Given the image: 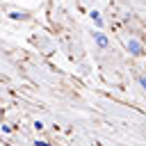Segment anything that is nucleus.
Segmentation results:
<instances>
[{"mask_svg": "<svg viewBox=\"0 0 146 146\" xmlns=\"http://www.w3.org/2000/svg\"><path fill=\"white\" fill-rule=\"evenodd\" d=\"M137 82H139V87L146 91V75H139V78H137Z\"/></svg>", "mask_w": 146, "mask_h": 146, "instance_id": "423d86ee", "label": "nucleus"}, {"mask_svg": "<svg viewBox=\"0 0 146 146\" xmlns=\"http://www.w3.org/2000/svg\"><path fill=\"white\" fill-rule=\"evenodd\" d=\"M11 21H27V11H9Z\"/></svg>", "mask_w": 146, "mask_h": 146, "instance_id": "20e7f679", "label": "nucleus"}, {"mask_svg": "<svg viewBox=\"0 0 146 146\" xmlns=\"http://www.w3.org/2000/svg\"><path fill=\"white\" fill-rule=\"evenodd\" d=\"M2 132H5V135H9V132H11V125H7V123H2Z\"/></svg>", "mask_w": 146, "mask_h": 146, "instance_id": "6e6552de", "label": "nucleus"}, {"mask_svg": "<svg viewBox=\"0 0 146 146\" xmlns=\"http://www.w3.org/2000/svg\"><path fill=\"white\" fill-rule=\"evenodd\" d=\"M32 125H34V130H36V132H41V130H43V128H46V123H43V121H41V119H36V121H34V123H32Z\"/></svg>", "mask_w": 146, "mask_h": 146, "instance_id": "39448f33", "label": "nucleus"}, {"mask_svg": "<svg viewBox=\"0 0 146 146\" xmlns=\"http://www.w3.org/2000/svg\"><path fill=\"white\" fill-rule=\"evenodd\" d=\"M89 18L94 21V25H96L98 30L103 27V16H100V11H98V9H91V11H89Z\"/></svg>", "mask_w": 146, "mask_h": 146, "instance_id": "7ed1b4c3", "label": "nucleus"}, {"mask_svg": "<svg viewBox=\"0 0 146 146\" xmlns=\"http://www.w3.org/2000/svg\"><path fill=\"white\" fill-rule=\"evenodd\" d=\"M125 48H128V52H130V55H135V57H141V55L146 52V48H144V43H141L139 39H128Z\"/></svg>", "mask_w": 146, "mask_h": 146, "instance_id": "f257e3e1", "label": "nucleus"}, {"mask_svg": "<svg viewBox=\"0 0 146 146\" xmlns=\"http://www.w3.org/2000/svg\"><path fill=\"white\" fill-rule=\"evenodd\" d=\"M34 146H50V141H46V139H34Z\"/></svg>", "mask_w": 146, "mask_h": 146, "instance_id": "0eeeda50", "label": "nucleus"}, {"mask_svg": "<svg viewBox=\"0 0 146 146\" xmlns=\"http://www.w3.org/2000/svg\"><path fill=\"white\" fill-rule=\"evenodd\" d=\"M91 36H94V43H96L98 48H107V46H110V39H107V36H105L100 30H96Z\"/></svg>", "mask_w": 146, "mask_h": 146, "instance_id": "f03ea898", "label": "nucleus"}]
</instances>
